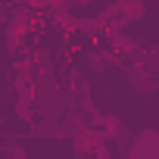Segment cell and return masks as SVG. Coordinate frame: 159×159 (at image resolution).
Returning <instances> with one entry per match:
<instances>
[{"mask_svg":"<svg viewBox=\"0 0 159 159\" xmlns=\"http://www.w3.org/2000/svg\"><path fill=\"white\" fill-rule=\"evenodd\" d=\"M131 159H159V134L156 131H143L131 147H128Z\"/></svg>","mask_w":159,"mask_h":159,"instance_id":"obj_1","label":"cell"},{"mask_svg":"<svg viewBox=\"0 0 159 159\" xmlns=\"http://www.w3.org/2000/svg\"><path fill=\"white\" fill-rule=\"evenodd\" d=\"M100 34L109 38V50H112L116 56H134V53L140 50L137 38H131V34H122V31H100Z\"/></svg>","mask_w":159,"mask_h":159,"instance_id":"obj_2","label":"cell"},{"mask_svg":"<svg viewBox=\"0 0 159 159\" xmlns=\"http://www.w3.org/2000/svg\"><path fill=\"white\" fill-rule=\"evenodd\" d=\"M31 28L34 25H28L22 19H10V25H7V47L10 50H22L25 41H28V34H31Z\"/></svg>","mask_w":159,"mask_h":159,"instance_id":"obj_3","label":"cell"},{"mask_svg":"<svg viewBox=\"0 0 159 159\" xmlns=\"http://www.w3.org/2000/svg\"><path fill=\"white\" fill-rule=\"evenodd\" d=\"M112 13H116L122 22H134V19H143L147 7H143V0H116V3H112Z\"/></svg>","mask_w":159,"mask_h":159,"instance_id":"obj_4","label":"cell"},{"mask_svg":"<svg viewBox=\"0 0 159 159\" xmlns=\"http://www.w3.org/2000/svg\"><path fill=\"white\" fill-rule=\"evenodd\" d=\"M97 143H103V134H100V131L84 128V131H78V134H75V153H91Z\"/></svg>","mask_w":159,"mask_h":159,"instance_id":"obj_5","label":"cell"},{"mask_svg":"<svg viewBox=\"0 0 159 159\" xmlns=\"http://www.w3.org/2000/svg\"><path fill=\"white\" fill-rule=\"evenodd\" d=\"M97 122L103 125V137H119V131H122V122H119L116 116H97Z\"/></svg>","mask_w":159,"mask_h":159,"instance_id":"obj_6","label":"cell"},{"mask_svg":"<svg viewBox=\"0 0 159 159\" xmlns=\"http://www.w3.org/2000/svg\"><path fill=\"white\" fill-rule=\"evenodd\" d=\"M19 3H25L31 10H47V0H19Z\"/></svg>","mask_w":159,"mask_h":159,"instance_id":"obj_7","label":"cell"},{"mask_svg":"<svg viewBox=\"0 0 159 159\" xmlns=\"http://www.w3.org/2000/svg\"><path fill=\"white\" fill-rule=\"evenodd\" d=\"M72 3H94V0H72Z\"/></svg>","mask_w":159,"mask_h":159,"instance_id":"obj_8","label":"cell"}]
</instances>
